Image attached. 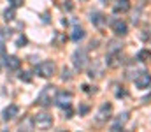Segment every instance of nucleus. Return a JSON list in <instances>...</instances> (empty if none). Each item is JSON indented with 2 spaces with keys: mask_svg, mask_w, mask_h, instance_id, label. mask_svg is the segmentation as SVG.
I'll list each match as a JSON object with an SVG mask.
<instances>
[{
  "mask_svg": "<svg viewBox=\"0 0 151 132\" xmlns=\"http://www.w3.org/2000/svg\"><path fill=\"white\" fill-rule=\"evenodd\" d=\"M35 72H37L40 78H51V76H55V72H56V65H55V62H51V60H44V62H40L39 65H35Z\"/></svg>",
  "mask_w": 151,
  "mask_h": 132,
  "instance_id": "f03ea898",
  "label": "nucleus"
},
{
  "mask_svg": "<svg viewBox=\"0 0 151 132\" xmlns=\"http://www.w3.org/2000/svg\"><path fill=\"white\" fill-rule=\"evenodd\" d=\"M90 16H91V23H93L97 28H102V27L106 25V21H107V18H106L102 12H97V11H93Z\"/></svg>",
  "mask_w": 151,
  "mask_h": 132,
  "instance_id": "4468645a",
  "label": "nucleus"
},
{
  "mask_svg": "<svg viewBox=\"0 0 151 132\" xmlns=\"http://www.w3.org/2000/svg\"><path fill=\"white\" fill-rule=\"evenodd\" d=\"M130 0H116L113 5L114 14H123V12H128L130 11Z\"/></svg>",
  "mask_w": 151,
  "mask_h": 132,
  "instance_id": "f8f14e48",
  "label": "nucleus"
},
{
  "mask_svg": "<svg viewBox=\"0 0 151 132\" xmlns=\"http://www.w3.org/2000/svg\"><path fill=\"white\" fill-rule=\"evenodd\" d=\"M116 90H114V93H116V97H125L127 95V90H123V87L121 85H118V83H114L113 85Z\"/></svg>",
  "mask_w": 151,
  "mask_h": 132,
  "instance_id": "4be33fe9",
  "label": "nucleus"
},
{
  "mask_svg": "<svg viewBox=\"0 0 151 132\" xmlns=\"http://www.w3.org/2000/svg\"><path fill=\"white\" fill-rule=\"evenodd\" d=\"M84 35H86V34H84V28H83V27H79V25H76L70 37H72V41H74V43H79L81 39H84Z\"/></svg>",
  "mask_w": 151,
  "mask_h": 132,
  "instance_id": "dca6fc26",
  "label": "nucleus"
},
{
  "mask_svg": "<svg viewBox=\"0 0 151 132\" xmlns=\"http://www.w3.org/2000/svg\"><path fill=\"white\" fill-rule=\"evenodd\" d=\"M88 111H90V107H88V106H81V107H79V115H86Z\"/></svg>",
  "mask_w": 151,
  "mask_h": 132,
  "instance_id": "c756f323",
  "label": "nucleus"
},
{
  "mask_svg": "<svg viewBox=\"0 0 151 132\" xmlns=\"http://www.w3.org/2000/svg\"><path fill=\"white\" fill-rule=\"evenodd\" d=\"M134 81H135V87L137 88H141V90H148V88H151V74L148 72V71H141Z\"/></svg>",
  "mask_w": 151,
  "mask_h": 132,
  "instance_id": "0eeeda50",
  "label": "nucleus"
},
{
  "mask_svg": "<svg viewBox=\"0 0 151 132\" xmlns=\"http://www.w3.org/2000/svg\"><path fill=\"white\" fill-rule=\"evenodd\" d=\"M18 113H19V107H18L16 104H11V106H7V107L4 109L2 120H4V122H9V120H12L14 116H18Z\"/></svg>",
  "mask_w": 151,
  "mask_h": 132,
  "instance_id": "ddd939ff",
  "label": "nucleus"
},
{
  "mask_svg": "<svg viewBox=\"0 0 151 132\" xmlns=\"http://www.w3.org/2000/svg\"><path fill=\"white\" fill-rule=\"evenodd\" d=\"M121 46H123V44H121V43H118V41H111V43H109V49H107V53L121 51Z\"/></svg>",
  "mask_w": 151,
  "mask_h": 132,
  "instance_id": "412c9836",
  "label": "nucleus"
},
{
  "mask_svg": "<svg viewBox=\"0 0 151 132\" xmlns=\"http://www.w3.org/2000/svg\"><path fill=\"white\" fill-rule=\"evenodd\" d=\"M14 16H16V7H9V9L4 11V19L5 21H12Z\"/></svg>",
  "mask_w": 151,
  "mask_h": 132,
  "instance_id": "aec40b11",
  "label": "nucleus"
},
{
  "mask_svg": "<svg viewBox=\"0 0 151 132\" xmlns=\"http://www.w3.org/2000/svg\"><path fill=\"white\" fill-rule=\"evenodd\" d=\"M25 44H27V37H25V35L21 34V35L18 37V41H16V46H18V48H23Z\"/></svg>",
  "mask_w": 151,
  "mask_h": 132,
  "instance_id": "5701e85b",
  "label": "nucleus"
},
{
  "mask_svg": "<svg viewBox=\"0 0 151 132\" xmlns=\"http://www.w3.org/2000/svg\"><path fill=\"white\" fill-rule=\"evenodd\" d=\"M72 100H74V95L70 92H56V97H55V104L60 107V109H67L72 106Z\"/></svg>",
  "mask_w": 151,
  "mask_h": 132,
  "instance_id": "20e7f679",
  "label": "nucleus"
},
{
  "mask_svg": "<svg viewBox=\"0 0 151 132\" xmlns=\"http://www.w3.org/2000/svg\"><path fill=\"white\" fill-rule=\"evenodd\" d=\"M88 76L91 79H100L104 76V63L102 62H93V67L88 71Z\"/></svg>",
  "mask_w": 151,
  "mask_h": 132,
  "instance_id": "9b49d317",
  "label": "nucleus"
},
{
  "mask_svg": "<svg viewBox=\"0 0 151 132\" xmlns=\"http://www.w3.org/2000/svg\"><path fill=\"white\" fill-rule=\"evenodd\" d=\"M62 79H63V81H65V79H67V81L70 79V71H69V69H63V76H62Z\"/></svg>",
  "mask_w": 151,
  "mask_h": 132,
  "instance_id": "c85d7f7f",
  "label": "nucleus"
},
{
  "mask_svg": "<svg viewBox=\"0 0 151 132\" xmlns=\"http://www.w3.org/2000/svg\"><path fill=\"white\" fill-rule=\"evenodd\" d=\"M11 35H12V30H7V28L2 30V37H4V39H9Z\"/></svg>",
  "mask_w": 151,
  "mask_h": 132,
  "instance_id": "bb28decb",
  "label": "nucleus"
},
{
  "mask_svg": "<svg viewBox=\"0 0 151 132\" xmlns=\"http://www.w3.org/2000/svg\"><path fill=\"white\" fill-rule=\"evenodd\" d=\"M111 115H113V104H111V102H104V104L100 106L99 113H97V122H99V123H106V122L111 118Z\"/></svg>",
  "mask_w": 151,
  "mask_h": 132,
  "instance_id": "423d86ee",
  "label": "nucleus"
},
{
  "mask_svg": "<svg viewBox=\"0 0 151 132\" xmlns=\"http://www.w3.org/2000/svg\"><path fill=\"white\" fill-rule=\"evenodd\" d=\"M83 92H86V93H95V92H97V88L90 87V85H83Z\"/></svg>",
  "mask_w": 151,
  "mask_h": 132,
  "instance_id": "393cba45",
  "label": "nucleus"
},
{
  "mask_svg": "<svg viewBox=\"0 0 151 132\" xmlns=\"http://www.w3.org/2000/svg\"><path fill=\"white\" fill-rule=\"evenodd\" d=\"M72 62H74L76 71H83L88 63V51L84 48H77L72 55Z\"/></svg>",
  "mask_w": 151,
  "mask_h": 132,
  "instance_id": "7ed1b4c3",
  "label": "nucleus"
},
{
  "mask_svg": "<svg viewBox=\"0 0 151 132\" xmlns=\"http://www.w3.org/2000/svg\"><path fill=\"white\" fill-rule=\"evenodd\" d=\"M32 122H34V127H37V129H49L51 125H53V116L49 115V113H37L34 118H32Z\"/></svg>",
  "mask_w": 151,
  "mask_h": 132,
  "instance_id": "39448f33",
  "label": "nucleus"
},
{
  "mask_svg": "<svg viewBox=\"0 0 151 132\" xmlns=\"http://www.w3.org/2000/svg\"><path fill=\"white\" fill-rule=\"evenodd\" d=\"M55 46H63V44L67 43V35L63 34V32H56V35H55Z\"/></svg>",
  "mask_w": 151,
  "mask_h": 132,
  "instance_id": "6ab92c4d",
  "label": "nucleus"
},
{
  "mask_svg": "<svg viewBox=\"0 0 151 132\" xmlns=\"http://www.w3.org/2000/svg\"><path fill=\"white\" fill-rule=\"evenodd\" d=\"M111 28H113V32L116 35H127V32H128V27H127V23L123 21V19H113L111 21Z\"/></svg>",
  "mask_w": 151,
  "mask_h": 132,
  "instance_id": "9d476101",
  "label": "nucleus"
},
{
  "mask_svg": "<svg viewBox=\"0 0 151 132\" xmlns=\"http://www.w3.org/2000/svg\"><path fill=\"white\" fill-rule=\"evenodd\" d=\"M106 63H107V67H111V69H118V67H119V65L123 63V60H121V51H114V53H107Z\"/></svg>",
  "mask_w": 151,
  "mask_h": 132,
  "instance_id": "1a4fd4ad",
  "label": "nucleus"
},
{
  "mask_svg": "<svg viewBox=\"0 0 151 132\" xmlns=\"http://www.w3.org/2000/svg\"><path fill=\"white\" fill-rule=\"evenodd\" d=\"M5 65H7L9 71H18V69L21 67V60H19L18 56L11 55V56H5Z\"/></svg>",
  "mask_w": 151,
  "mask_h": 132,
  "instance_id": "2eb2a0df",
  "label": "nucleus"
},
{
  "mask_svg": "<svg viewBox=\"0 0 151 132\" xmlns=\"http://www.w3.org/2000/svg\"><path fill=\"white\" fill-rule=\"evenodd\" d=\"M137 72H141V71L135 67V63H130V67L127 69V72H125V74H127V78H128V79H135V78H137Z\"/></svg>",
  "mask_w": 151,
  "mask_h": 132,
  "instance_id": "f3484780",
  "label": "nucleus"
},
{
  "mask_svg": "<svg viewBox=\"0 0 151 132\" xmlns=\"http://www.w3.org/2000/svg\"><path fill=\"white\" fill-rule=\"evenodd\" d=\"M2 56H5V46L0 43V58H2Z\"/></svg>",
  "mask_w": 151,
  "mask_h": 132,
  "instance_id": "7c9ffc66",
  "label": "nucleus"
},
{
  "mask_svg": "<svg viewBox=\"0 0 151 132\" xmlns=\"http://www.w3.org/2000/svg\"><path fill=\"white\" fill-rule=\"evenodd\" d=\"M137 60L139 62H148V60H151V51L150 49H141L137 53Z\"/></svg>",
  "mask_w": 151,
  "mask_h": 132,
  "instance_id": "a211bd4d",
  "label": "nucleus"
},
{
  "mask_svg": "<svg viewBox=\"0 0 151 132\" xmlns=\"http://www.w3.org/2000/svg\"><path fill=\"white\" fill-rule=\"evenodd\" d=\"M63 9H65V11H72V9H74L72 0H65V2H63Z\"/></svg>",
  "mask_w": 151,
  "mask_h": 132,
  "instance_id": "b1692460",
  "label": "nucleus"
},
{
  "mask_svg": "<svg viewBox=\"0 0 151 132\" xmlns=\"http://www.w3.org/2000/svg\"><path fill=\"white\" fill-rule=\"evenodd\" d=\"M19 79H21V81H27V83L32 81V78L28 76V72H21V74H19Z\"/></svg>",
  "mask_w": 151,
  "mask_h": 132,
  "instance_id": "a878e982",
  "label": "nucleus"
},
{
  "mask_svg": "<svg viewBox=\"0 0 151 132\" xmlns=\"http://www.w3.org/2000/svg\"><path fill=\"white\" fill-rule=\"evenodd\" d=\"M56 87H44L42 88V92L39 93L37 97V104H40L42 107H47V106H51L53 102H55V97H56Z\"/></svg>",
  "mask_w": 151,
  "mask_h": 132,
  "instance_id": "f257e3e1",
  "label": "nucleus"
},
{
  "mask_svg": "<svg viewBox=\"0 0 151 132\" xmlns=\"http://www.w3.org/2000/svg\"><path fill=\"white\" fill-rule=\"evenodd\" d=\"M9 4H11V7H19V5H23V0H9Z\"/></svg>",
  "mask_w": 151,
  "mask_h": 132,
  "instance_id": "cd10ccee",
  "label": "nucleus"
},
{
  "mask_svg": "<svg viewBox=\"0 0 151 132\" xmlns=\"http://www.w3.org/2000/svg\"><path fill=\"white\" fill-rule=\"evenodd\" d=\"M130 120V113L128 111H123L121 115H118L116 116V120L113 122V125H111V131L113 132H118V131H121L125 125H127V122Z\"/></svg>",
  "mask_w": 151,
  "mask_h": 132,
  "instance_id": "6e6552de",
  "label": "nucleus"
}]
</instances>
